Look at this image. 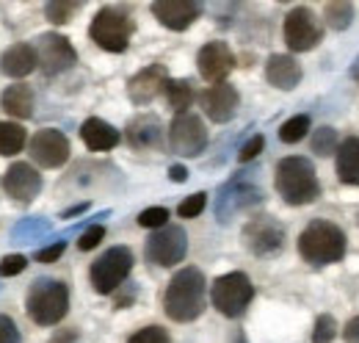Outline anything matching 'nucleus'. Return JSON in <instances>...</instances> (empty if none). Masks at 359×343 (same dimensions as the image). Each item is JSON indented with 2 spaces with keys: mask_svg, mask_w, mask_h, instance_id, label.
<instances>
[{
  "mask_svg": "<svg viewBox=\"0 0 359 343\" xmlns=\"http://www.w3.org/2000/svg\"><path fill=\"white\" fill-rule=\"evenodd\" d=\"M208 304V283L205 274L194 266L180 268L177 274L169 280V288L163 294V310L172 321L177 324H188L196 321L205 313Z\"/></svg>",
  "mask_w": 359,
  "mask_h": 343,
  "instance_id": "f257e3e1",
  "label": "nucleus"
},
{
  "mask_svg": "<svg viewBox=\"0 0 359 343\" xmlns=\"http://www.w3.org/2000/svg\"><path fill=\"white\" fill-rule=\"evenodd\" d=\"M273 186L287 205H313L320 197V183L307 158H282L276 164Z\"/></svg>",
  "mask_w": 359,
  "mask_h": 343,
  "instance_id": "f03ea898",
  "label": "nucleus"
},
{
  "mask_svg": "<svg viewBox=\"0 0 359 343\" xmlns=\"http://www.w3.org/2000/svg\"><path fill=\"white\" fill-rule=\"evenodd\" d=\"M299 255L304 257L310 266L337 263L346 255V233L332 221L315 219L299 235Z\"/></svg>",
  "mask_w": 359,
  "mask_h": 343,
  "instance_id": "7ed1b4c3",
  "label": "nucleus"
},
{
  "mask_svg": "<svg viewBox=\"0 0 359 343\" xmlns=\"http://www.w3.org/2000/svg\"><path fill=\"white\" fill-rule=\"evenodd\" d=\"M67 310H69V288L61 280H36L28 288L25 313L34 324L53 327L67 316Z\"/></svg>",
  "mask_w": 359,
  "mask_h": 343,
  "instance_id": "20e7f679",
  "label": "nucleus"
},
{
  "mask_svg": "<svg viewBox=\"0 0 359 343\" xmlns=\"http://www.w3.org/2000/svg\"><path fill=\"white\" fill-rule=\"evenodd\" d=\"M91 42L108 53H125L130 37H133V20L128 17V11L116 8V6H105L94 14L89 25Z\"/></svg>",
  "mask_w": 359,
  "mask_h": 343,
  "instance_id": "39448f33",
  "label": "nucleus"
},
{
  "mask_svg": "<svg viewBox=\"0 0 359 343\" xmlns=\"http://www.w3.org/2000/svg\"><path fill=\"white\" fill-rule=\"evenodd\" d=\"M252 299H255V285L243 271L222 274L210 288L213 307L226 318H241L246 313V307L252 304Z\"/></svg>",
  "mask_w": 359,
  "mask_h": 343,
  "instance_id": "423d86ee",
  "label": "nucleus"
},
{
  "mask_svg": "<svg viewBox=\"0 0 359 343\" xmlns=\"http://www.w3.org/2000/svg\"><path fill=\"white\" fill-rule=\"evenodd\" d=\"M130 268H133V252L128 247H111L108 252H102V255L91 263L89 268L91 288L97 294L108 297V294H114L128 280Z\"/></svg>",
  "mask_w": 359,
  "mask_h": 343,
  "instance_id": "0eeeda50",
  "label": "nucleus"
},
{
  "mask_svg": "<svg viewBox=\"0 0 359 343\" xmlns=\"http://www.w3.org/2000/svg\"><path fill=\"white\" fill-rule=\"evenodd\" d=\"M144 255H147L149 263L163 266V268L182 263L185 255H188V235H185V230H182L180 224H166V227L155 230V233L147 238Z\"/></svg>",
  "mask_w": 359,
  "mask_h": 343,
  "instance_id": "6e6552de",
  "label": "nucleus"
},
{
  "mask_svg": "<svg viewBox=\"0 0 359 343\" xmlns=\"http://www.w3.org/2000/svg\"><path fill=\"white\" fill-rule=\"evenodd\" d=\"M243 247L257 257H271L285 247V227L271 216H255L243 227Z\"/></svg>",
  "mask_w": 359,
  "mask_h": 343,
  "instance_id": "1a4fd4ad",
  "label": "nucleus"
},
{
  "mask_svg": "<svg viewBox=\"0 0 359 343\" xmlns=\"http://www.w3.org/2000/svg\"><path fill=\"white\" fill-rule=\"evenodd\" d=\"M169 147L182 158H196L208 147V130L196 114H177L169 125Z\"/></svg>",
  "mask_w": 359,
  "mask_h": 343,
  "instance_id": "9d476101",
  "label": "nucleus"
},
{
  "mask_svg": "<svg viewBox=\"0 0 359 343\" xmlns=\"http://www.w3.org/2000/svg\"><path fill=\"white\" fill-rule=\"evenodd\" d=\"M323 37V28L318 22L313 11L307 6H296L287 17H285V44L293 50V53H307L313 50L315 44L320 42Z\"/></svg>",
  "mask_w": 359,
  "mask_h": 343,
  "instance_id": "9b49d317",
  "label": "nucleus"
},
{
  "mask_svg": "<svg viewBox=\"0 0 359 343\" xmlns=\"http://www.w3.org/2000/svg\"><path fill=\"white\" fill-rule=\"evenodd\" d=\"M36 56H39V70L45 75H61L78 64L75 47L61 34H42L36 39Z\"/></svg>",
  "mask_w": 359,
  "mask_h": 343,
  "instance_id": "f8f14e48",
  "label": "nucleus"
},
{
  "mask_svg": "<svg viewBox=\"0 0 359 343\" xmlns=\"http://www.w3.org/2000/svg\"><path fill=\"white\" fill-rule=\"evenodd\" d=\"M31 158L42 169H58L69 161V141L61 130L45 128L31 138Z\"/></svg>",
  "mask_w": 359,
  "mask_h": 343,
  "instance_id": "ddd939ff",
  "label": "nucleus"
},
{
  "mask_svg": "<svg viewBox=\"0 0 359 343\" xmlns=\"http://www.w3.org/2000/svg\"><path fill=\"white\" fill-rule=\"evenodd\" d=\"M3 191L14 200V202H34L42 191V174L25 161L11 164L3 174Z\"/></svg>",
  "mask_w": 359,
  "mask_h": 343,
  "instance_id": "4468645a",
  "label": "nucleus"
},
{
  "mask_svg": "<svg viewBox=\"0 0 359 343\" xmlns=\"http://www.w3.org/2000/svg\"><path fill=\"white\" fill-rule=\"evenodd\" d=\"M196 67L208 84H224V78L235 67V56L224 42H208L196 56Z\"/></svg>",
  "mask_w": 359,
  "mask_h": 343,
  "instance_id": "2eb2a0df",
  "label": "nucleus"
},
{
  "mask_svg": "<svg viewBox=\"0 0 359 343\" xmlns=\"http://www.w3.org/2000/svg\"><path fill=\"white\" fill-rule=\"evenodd\" d=\"M199 103H202V111L208 114V119L224 125V122H229V119L235 117V111H238V105H241V94L235 91V86L216 84V86H208V89L202 91Z\"/></svg>",
  "mask_w": 359,
  "mask_h": 343,
  "instance_id": "dca6fc26",
  "label": "nucleus"
},
{
  "mask_svg": "<svg viewBox=\"0 0 359 343\" xmlns=\"http://www.w3.org/2000/svg\"><path fill=\"white\" fill-rule=\"evenodd\" d=\"M169 81H172V78H169V72H166L163 64H149L147 70H141L138 75L130 78L128 94H130V100H133L135 105H147V103H152V100L166 89Z\"/></svg>",
  "mask_w": 359,
  "mask_h": 343,
  "instance_id": "f3484780",
  "label": "nucleus"
},
{
  "mask_svg": "<svg viewBox=\"0 0 359 343\" xmlns=\"http://www.w3.org/2000/svg\"><path fill=\"white\" fill-rule=\"evenodd\" d=\"M152 14L169 31H185L202 14V6L194 0H158L152 3Z\"/></svg>",
  "mask_w": 359,
  "mask_h": 343,
  "instance_id": "a211bd4d",
  "label": "nucleus"
},
{
  "mask_svg": "<svg viewBox=\"0 0 359 343\" xmlns=\"http://www.w3.org/2000/svg\"><path fill=\"white\" fill-rule=\"evenodd\" d=\"M36 67H39L36 47H31L28 42L11 44V47L0 56V70H3V75H8V78H25V75H31Z\"/></svg>",
  "mask_w": 359,
  "mask_h": 343,
  "instance_id": "6ab92c4d",
  "label": "nucleus"
},
{
  "mask_svg": "<svg viewBox=\"0 0 359 343\" xmlns=\"http://www.w3.org/2000/svg\"><path fill=\"white\" fill-rule=\"evenodd\" d=\"M128 144L133 150H158L163 144V125L158 117H135L133 122L128 125V133H125Z\"/></svg>",
  "mask_w": 359,
  "mask_h": 343,
  "instance_id": "aec40b11",
  "label": "nucleus"
},
{
  "mask_svg": "<svg viewBox=\"0 0 359 343\" xmlns=\"http://www.w3.org/2000/svg\"><path fill=\"white\" fill-rule=\"evenodd\" d=\"M266 78H269L271 86H276L282 91H290L302 81V64L293 56L273 53L269 58V64H266Z\"/></svg>",
  "mask_w": 359,
  "mask_h": 343,
  "instance_id": "412c9836",
  "label": "nucleus"
},
{
  "mask_svg": "<svg viewBox=\"0 0 359 343\" xmlns=\"http://www.w3.org/2000/svg\"><path fill=\"white\" fill-rule=\"evenodd\" d=\"M81 138H83V144H86L89 150H94V153L114 150V147L122 141L119 130L114 128V125H108L105 119H100V117H91V119H86V122L81 125Z\"/></svg>",
  "mask_w": 359,
  "mask_h": 343,
  "instance_id": "4be33fe9",
  "label": "nucleus"
},
{
  "mask_svg": "<svg viewBox=\"0 0 359 343\" xmlns=\"http://www.w3.org/2000/svg\"><path fill=\"white\" fill-rule=\"evenodd\" d=\"M0 108L14 119H31L34 117V91L31 86L14 84L0 94Z\"/></svg>",
  "mask_w": 359,
  "mask_h": 343,
  "instance_id": "5701e85b",
  "label": "nucleus"
},
{
  "mask_svg": "<svg viewBox=\"0 0 359 343\" xmlns=\"http://www.w3.org/2000/svg\"><path fill=\"white\" fill-rule=\"evenodd\" d=\"M337 177L346 186H359V138L351 136L340 141L337 150Z\"/></svg>",
  "mask_w": 359,
  "mask_h": 343,
  "instance_id": "b1692460",
  "label": "nucleus"
},
{
  "mask_svg": "<svg viewBox=\"0 0 359 343\" xmlns=\"http://www.w3.org/2000/svg\"><path fill=\"white\" fill-rule=\"evenodd\" d=\"M28 144V133L17 122H0V155H17L22 153V147Z\"/></svg>",
  "mask_w": 359,
  "mask_h": 343,
  "instance_id": "393cba45",
  "label": "nucleus"
},
{
  "mask_svg": "<svg viewBox=\"0 0 359 343\" xmlns=\"http://www.w3.org/2000/svg\"><path fill=\"white\" fill-rule=\"evenodd\" d=\"M323 20L332 31H346L351 22H354V6L346 3V0H334V3H326L323 8Z\"/></svg>",
  "mask_w": 359,
  "mask_h": 343,
  "instance_id": "a878e982",
  "label": "nucleus"
},
{
  "mask_svg": "<svg viewBox=\"0 0 359 343\" xmlns=\"http://www.w3.org/2000/svg\"><path fill=\"white\" fill-rule=\"evenodd\" d=\"M163 91H166V103H169L172 111L188 114V108L194 103V86L188 84V81H169Z\"/></svg>",
  "mask_w": 359,
  "mask_h": 343,
  "instance_id": "bb28decb",
  "label": "nucleus"
},
{
  "mask_svg": "<svg viewBox=\"0 0 359 343\" xmlns=\"http://www.w3.org/2000/svg\"><path fill=\"white\" fill-rule=\"evenodd\" d=\"M78 11H81V3H75V0H53L45 6L47 20L53 25H67Z\"/></svg>",
  "mask_w": 359,
  "mask_h": 343,
  "instance_id": "cd10ccee",
  "label": "nucleus"
},
{
  "mask_svg": "<svg viewBox=\"0 0 359 343\" xmlns=\"http://www.w3.org/2000/svg\"><path fill=\"white\" fill-rule=\"evenodd\" d=\"M337 150H340V138H337V130L334 128H318L313 133V153L315 155H320V158H326V155H337Z\"/></svg>",
  "mask_w": 359,
  "mask_h": 343,
  "instance_id": "c85d7f7f",
  "label": "nucleus"
},
{
  "mask_svg": "<svg viewBox=\"0 0 359 343\" xmlns=\"http://www.w3.org/2000/svg\"><path fill=\"white\" fill-rule=\"evenodd\" d=\"M307 130H310V117H307V114H299V117L287 119V122L279 128V138H282L285 144H296V141H302V138L307 136Z\"/></svg>",
  "mask_w": 359,
  "mask_h": 343,
  "instance_id": "c756f323",
  "label": "nucleus"
},
{
  "mask_svg": "<svg viewBox=\"0 0 359 343\" xmlns=\"http://www.w3.org/2000/svg\"><path fill=\"white\" fill-rule=\"evenodd\" d=\"M334 335H337V321H334V316H329V313L318 316L315 330H313V343H332Z\"/></svg>",
  "mask_w": 359,
  "mask_h": 343,
  "instance_id": "7c9ffc66",
  "label": "nucleus"
},
{
  "mask_svg": "<svg viewBox=\"0 0 359 343\" xmlns=\"http://www.w3.org/2000/svg\"><path fill=\"white\" fill-rule=\"evenodd\" d=\"M205 205H208V194H202V191H196V194H191L188 200H182L177 208V214L182 219H194V216H199L205 211Z\"/></svg>",
  "mask_w": 359,
  "mask_h": 343,
  "instance_id": "2f4dec72",
  "label": "nucleus"
},
{
  "mask_svg": "<svg viewBox=\"0 0 359 343\" xmlns=\"http://www.w3.org/2000/svg\"><path fill=\"white\" fill-rule=\"evenodd\" d=\"M166 221H169V211L166 208H147V211L138 214V224L149 227V230H161V227H166Z\"/></svg>",
  "mask_w": 359,
  "mask_h": 343,
  "instance_id": "473e14b6",
  "label": "nucleus"
},
{
  "mask_svg": "<svg viewBox=\"0 0 359 343\" xmlns=\"http://www.w3.org/2000/svg\"><path fill=\"white\" fill-rule=\"evenodd\" d=\"M128 343H172V338H169V332L163 330V327H144V330H138L133 338Z\"/></svg>",
  "mask_w": 359,
  "mask_h": 343,
  "instance_id": "72a5a7b5",
  "label": "nucleus"
},
{
  "mask_svg": "<svg viewBox=\"0 0 359 343\" xmlns=\"http://www.w3.org/2000/svg\"><path fill=\"white\" fill-rule=\"evenodd\" d=\"M25 266H28L25 255H6L0 260V277H17L25 271Z\"/></svg>",
  "mask_w": 359,
  "mask_h": 343,
  "instance_id": "f704fd0d",
  "label": "nucleus"
},
{
  "mask_svg": "<svg viewBox=\"0 0 359 343\" xmlns=\"http://www.w3.org/2000/svg\"><path fill=\"white\" fill-rule=\"evenodd\" d=\"M102 238H105V227H102V224H91L89 230L78 238V250H81V252H91Z\"/></svg>",
  "mask_w": 359,
  "mask_h": 343,
  "instance_id": "c9c22d12",
  "label": "nucleus"
},
{
  "mask_svg": "<svg viewBox=\"0 0 359 343\" xmlns=\"http://www.w3.org/2000/svg\"><path fill=\"white\" fill-rule=\"evenodd\" d=\"M263 147H266V138L263 136H252L243 147H241V153H238V161L241 164H246V161H252V158H257L260 153H263Z\"/></svg>",
  "mask_w": 359,
  "mask_h": 343,
  "instance_id": "e433bc0d",
  "label": "nucleus"
},
{
  "mask_svg": "<svg viewBox=\"0 0 359 343\" xmlns=\"http://www.w3.org/2000/svg\"><path fill=\"white\" fill-rule=\"evenodd\" d=\"M0 343H22V335L14 324V318L0 316Z\"/></svg>",
  "mask_w": 359,
  "mask_h": 343,
  "instance_id": "4c0bfd02",
  "label": "nucleus"
},
{
  "mask_svg": "<svg viewBox=\"0 0 359 343\" xmlns=\"http://www.w3.org/2000/svg\"><path fill=\"white\" fill-rule=\"evenodd\" d=\"M64 250H67V244L64 241H55V244H50L45 250H39L34 257H36V263H55L58 257L64 255Z\"/></svg>",
  "mask_w": 359,
  "mask_h": 343,
  "instance_id": "58836bf2",
  "label": "nucleus"
},
{
  "mask_svg": "<svg viewBox=\"0 0 359 343\" xmlns=\"http://www.w3.org/2000/svg\"><path fill=\"white\" fill-rule=\"evenodd\" d=\"M50 343H78V330H55Z\"/></svg>",
  "mask_w": 359,
  "mask_h": 343,
  "instance_id": "ea45409f",
  "label": "nucleus"
},
{
  "mask_svg": "<svg viewBox=\"0 0 359 343\" xmlns=\"http://www.w3.org/2000/svg\"><path fill=\"white\" fill-rule=\"evenodd\" d=\"M343 338H346V343H359V316H354V318L346 324Z\"/></svg>",
  "mask_w": 359,
  "mask_h": 343,
  "instance_id": "a19ab883",
  "label": "nucleus"
},
{
  "mask_svg": "<svg viewBox=\"0 0 359 343\" xmlns=\"http://www.w3.org/2000/svg\"><path fill=\"white\" fill-rule=\"evenodd\" d=\"M169 177H172L175 183H185V180H188V169L175 164V167H169Z\"/></svg>",
  "mask_w": 359,
  "mask_h": 343,
  "instance_id": "79ce46f5",
  "label": "nucleus"
},
{
  "mask_svg": "<svg viewBox=\"0 0 359 343\" xmlns=\"http://www.w3.org/2000/svg\"><path fill=\"white\" fill-rule=\"evenodd\" d=\"M351 78H354V81L359 84V58L354 61V67H351Z\"/></svg>",
  "mask_w": 359,
  "mask_h": 343,
  "instance_id": "37998d69",
  "label": "nucleus"
},
{
  "mask_svg": "<svg viewBox=\"0 0 359 343\" xmlns=\"http://www.w3.org/2000/svg\"><path fill=\"white\" fill-rule=\"evenodd\" d=\"M229 343H246V335H243V332H235V335H232V341Z\"/></svg>",
  "mask_w": 359,
  "mask_h": 343,
  "instance_id": "c03bdc74",
  "label": "nucleus"
},
{
  "mask_svg": "<svg viewBox=\"0 0 359 343\" xmlns=\"http://www.w3.org/2000/svg\"><path fill=\"white\" fill-rule=\"evenodd\" d=\"M357 219H359V216H357Z\"/></svg>",
  "mask_w": 359,
  "mask_h": 343,
  "instance_id": "a18cd8bd",
  "label": "nucleus"
}]
</instances>
